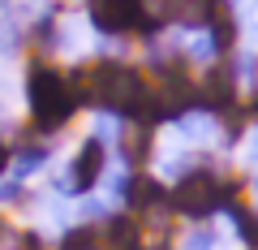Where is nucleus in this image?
Masks as SVG:
<instances>
[{
  "label": "nucleus",
  "instance_id": "obj_1",
  "mask_svg": "<svg viewBox=\"0 0 258 250\" xmlns=\"http://www.w3.org/2000/svg\"><path fill=\"white\" fill-rule=\"evenodd\" d=\"M26 104H30V125L39 134H60L78 112L74 91H69V74H60L52 61L35 56L26 69Z\"/></svg>",
  "mask_w": 258,
  "mask_h": 250
},
{
  "label": "nucleus",
  "instance_id": "obj_2",
  "mask_svg": "<svg viewBox=\"0 0 258 250\" xmlns=\"http://www.w3.org/2000/svg\"><path fill=\"white\" fill-rule=\"evenodd\" d=\"M237 198H241V181L228 173H215V168H189L168 190V207L176 216H185V220H198V224L211 220L215 212H224Z\"/></svg>",
  "mask_w": 258,
  "mask_h": 250
},
{
  "label": "nucleus",
  "instance_id": "obj_3",
  "mask_svg": "<svg viewBox=\"0 0 258 250\" xmlns=\"http://www.w3.org/2000/svg\"><path fill=\"white\" fill-rule=\"evenodd\" d=\"M86 18L103 39H142V43L159 39V30L168 26L151 9V0H86Z\"/></svg>",
  "mask_w": 258,
  "mask_h": 250
},
{
  "label": "nucleus",
  "instance_id": "obj_4",
  "mask_svg": "<svg viewBox=\"0 0 258 250\" xmlns=\"http://www.w3.org/2000/svg\"><path fill=\"white\" fill-rule=\"evenodd\" d=\"M241 104V74H237V61H211V65L198 74V108L203 112H232Z\"/></svg>",
  "mask_w": 258,
  "mask_h": 250
},
{
  "label": "nucleus",
  "instance_id": "obj_5",
  "mask_svg": "<svg viewBox=\"0 0 258 250\" xmlns=\"http://www.w3.org/2000/svg\"><path fill=\"white\" fill-rule=\"evenodd\" d=\"M103 173H108V142H103L99 134H91V138H82V147L74 151L69 190H74V194H91L95 185L103 181Z\"/></svg>",
  "mask_w": 258,
  "mask_h": 250
},
{
  "label": "nucleus",
  "instance_id": "obj_6",
  "mask_svg": "<svg viewBox=\"0 0 258 250\" xmlns=\"http://www.w3.org/2000/svg\"><path fill=\"white\" fill-rule=\"evenodd\" d=\"M116 156L125 160L129 173H142V164L155 156V125L120 121V130H116Z\"/></svg>",
  "mask_w": 258,
  "mask_h": 250
},
{
  "label": "nucleus",
  "instance_id": "obj_7",
  "mask_svg": "<svg viewBox=\"0 0 258 250\" xmlns=\"http://www.w3.org/2000/svg\"><path fill=\"white\" fill-rule=\"evenodd\" d=\"M56 250H103V229H99V224H91V220L74 224V229L60 237V246H56Z\"/></svg>",
  "mask_w": 258,
  "mask_h": 250
},
{
  "label": "nucleus",
  "instance_id": "obj_8",
  "mask_svg": "<svg viewBox=\"0 0 258 250\" xmlns=\"http://www.w3.org/2000/svg\"><path fill=\"white\" fill-rule=\"evenodd\" d=\"M22 43H26L22 26H18V22H9V18H0V56H13V52H22Z\"/></svg>",
  "mask_w": 258,
  "mask_h": 250
},
{
  "label": "nucleus",
  "instance_id": "obj_9",
  "mask_svg": "<svg viewBox=\"0 0 258 250\" xmlns=\"http://www.w3.org/2000/svg\"><path fill=\"white\" fill-rule=\"evenodd\" d=\"M181 250H215V229H194Z\"/></svg>",
  "mask_w": 258,
  "mask_h": 250
},
{
  "label": "nucleus",
  "instance_id": "obj_10",
  "mask_svg": "<svg viewBox=\"0 0 258 250\" xmlns=\"http://www.w3.org/2000/svg\"><path fill=\"white\" fill-rule=\"evenodd\" d=\"M9 168H13V147H9L5 138H0V177L9 173Z\"/></svg>",
  "mask_w": 258,
  "mask_h": 250
},
{
  "label": "nucleus",
  "instance_id": "obj_11",
  "mask_svg": "<svg viewBox=\"0 0 258 250\" xmlns=\"http://www.w3.org/2000/svg\"><path fill=\"white\" fill-rule=\"evenodd\" d=\"M245 160L258 164V125H254V142H245Z\"/></svg>",
  "mask_w": 258,
  "mask_h": 250
},
{
  "label": "nucleus",
  "instance_id": "obj_12",
  "mask_svg": "<svg viewBox=\"0 0 258 250\" xmlns=\"http://www.w3.org/2000/svg\"><path fill=\"white\" fill-rule=\"evenodd\" d=\"M5 121H9V112H5V108H0V125H5Z\"/></svg>",
  "mask_w": 258,
  "mask_h": 250
},
{
  "label": "nucleus",
  "instance_id": "obj_13",
  "mask_svg": "<svg viewBox=\"0 0 258 250\" xmlns=\"http://www.w3.org/2000/svg\"><path fill=\"white\" fill-rule=\"evenodd\" d=\"M9 5H13V0H0V9H9Z\"/></svg>",
  "mask_w": 258,
  "mask_h": 250
}]
</instances>
